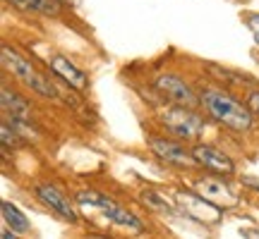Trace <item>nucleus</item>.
Masks as SVG:
<instances>
[{
    "mask_svg": "<svg viewBox=\"0 0 259 239\" xmlns=\"http://www.w3.org/2000/svg\"><path fill=\"white\" fill-rule=\"evenodd\" d=\"M147 146L158 160H163L170 167H178V170H192V167H197V160L192 156V146L187 148L185 144H180V139L176 141V137L170 139V137L151 134V137H147Z\"/></svg>",
    "mask_w": 259,
    "mask_h": 239,
    "instance_id": "obj_7",
    "label": "nucleus"
},
{
    "mask_svg": "<svg viewBox=\"0 0 259 239\" xmlns=\"http://www.w3.org/2000/svg\"><path fill=\"white\" fill-rule=\"evenodd\" d=\"M48 70L56 74L58 79H63L70 89H74V91H84V89L89 86V77H87V72L79 70L70 57L51 53V55H48Z\"/></svg>",
    "mask_w": 259,
    "mask_h": 239,
    "instance_id": "obj_11",
    "label": "nucleus"
},
{
    "mask_svg": "<svg viewBox=\"0 0 259 239\" xmlns=\"http://www.w3.org/2000/svg\"><path fill=\"white\" fill-rule=\"evenodd\" d=\"M154 89L161 93V98L170 105H185V108H202V96L187 82L185 77L176 72H163L154 79Z\"/></svg>",
    "mask_w": 259,
    "mask_h": 239,
    "instance_id": "obj_5",
    "label": "nucleus"
},
{
    "mask_svg": "<svg viewBox=\"0 0 259 239\" xmlns=\"http://www.w3.org/2000/svg\"><path fill=\"white\" fill-rule=\"evenodd\" d=\"M199 96H202V108L216 125L231 129L235 134H247L254 129V122H257L254 112L247 105V101L242 103L235 93L226 91L221 86H204Z\"/></svg>",
    "mask_w": 259,
    "mask_h": 239,
    "instance_id": "obj_1",
    "label": "nucleus"
},
{
    "mask_svg": "<svg viewBox=\"0 0 259 239\" xmlns=\"http://www.w3.org/2000/svg\"><path fill=\"white\" fill-rule=\"evenodd\" d=\"M142 201H144V206L154 208V211H161V213H173L176 211L173 203L166 201V199H163L158 192H154V189H144V192H142Z\"/></svg>",
    "mask_w": 259,
    "mask_h": 239,
    "instance_id": "obj_15",
    "label": "nucleus"
},
{
    "mask_svg": "<svg viewBox=\"0 0 259 239\" xmlns=\"http://www.w3.org/2000/svg\"><path fill=\"white\" fill-rule=\"evenodd\" d=\"M34 196H36V201L41 203V206H46L51 213H56L58 218H63V220H67V222L79 220V213L74 208L77 201H72V199H70L60 187H56V184L38 182L36 187H34Z\"/></svg>",
    "mask_w": 259,
    "mask_h": 239,
    "instance_id": "obj_9",
    "label": "nucleus"
},
{
    "mask_svg": "<svg viewBox=\"0 0 259 239\" xmlns=\"http://www.w3.org/2000/svg\"><path fill=\"white\" fill-rule=\"evenodd\" d=\"M0 55H3V67L8 70L17 82H22L27 89H31V91H36L38 96H44V98H56L58 91L56 86L51 84V79H46L44 74L38 72L34 65L29 63L27 57H22L15 50V48L10 46H3V50H0Z\"/></svg>",
    "mask_w": 259,
    "mask_h": 239,
    "instance_id": "obj_4",
    "label": "nucleus"
},
{
    "mask_svg": "<svg viewBox=\"0 0 259 239\" xmlns=\"http://www.w3.org/2000/svg\"><path fill=\"white\" fill-rule=\"evenodd\" d=\"M10 5H15L17 10H24V12H34V15H46V17H56L58 12L63 10V3L60 0H5Z\"/></svg>",
    "mask_w": 259,
    "mask_h": 239,
    "instance_id": "obj_13",
    "label": "nucleus"
},
{
    "mask_svg": "<svg viewBox=\"0 0 259 239\" xmlns=\"http://www.w3.org/2000/svg\"><path fill=\"white\" fill-rule=\"evenodd\" d=\"M74 201L79 206H87V208H94L99 211L108 222H113L115 227L127 232H144V222L139 220L137 215L127 208H122L120 203H115L111 196H106L101 192H94V189H82V192L74 194Z\"/></svg>",
    "mask_w": 259,
    "mask_h": 239,
    "instance_id": "obj_3",
    "label": "nucleus"
},
{
    "mask_svg": "<svg viewBox=\"0 0 259 239\" xmlns=\"http://www.w3.org/2000/svg\"><path fill=\"white\" fill-rule=\"evenodd\" d=\"M173 201H176V206L180 208V213H183L185 218L199 222V225H216L223 215V208L219 203L204 199L202 194L194 192V189H185V192L180 189Z\"/></svg>",
    "mask_w": 259,
    "mask_h": 239,
    "instance_id": "obj_6",
    "label": "nucleus"
},
{
    "mask_svg": "<svg viewBox=\"0 0 259 239\" xmlns=\"http://www.w3.org/2000/svg\"><path fill=\"white\" fill-rule=\"evenodd\" d=\"M245 24H247V29H250L254 43L259 46V12H247V15H245Z\"/></svg>",
    "mask_w": 259,
    "mask_h": 239,
    "instance_id": "obj_16",
    "label": "nucleus"
},
{
    "mask_svg": "<svg viewBox=\"0 0 259 239\" xmlns=\"http://www.w3.org/2000/svg\"><path fill=\"white\" fill-rule=\"evenodd\" d=\"M0 213H3V222H5V225H10V227L17 232V234H27V232H31V225H29L27 215L19 211L12 201L3 199V201H0Z\"/></svg>",
    "mask_w": 259,
    "mask_h": 239,
    "instance_id": "obj_12",
    "label": "nucleus"
},
{
    "mask_svg": "<svg viewBox=\"0 0 259 239\" xmlns=\"http://www.w3.org/2000/svg\"><path fill=\"white\" fill-rule=\"evenodd\" d=\"M3 110L10 112L12 117H17V119H27L31 108H29V103L19 93L10 91L8 86H3Z\"/></svg>",
    "mask_w": 259,
    "mask_h": 239,
    "instance_id": "obj_14",
    "label": "nucleus"
},
{
    "mask_svg": "<svg viewBox=\"0 0 259 239\" xmlns=\"http://www.w3.org/2000/svg\"><path fill=\"white\" fill-rule=\"evenodd\" d=\"M245 101H247V105L252 108V112H254V117L259 119V89H252V91H247V96H245Z\"/></svg>",
    "mask_w": 259,
    "mask_h": 239,
    "instance_id": "obj_17",
    "label": "nucleus"
},
{
    "mask_svg": "<svg viewBox=\"0 0 259 239\" xmlns=\"http://www.w3.org/2000/svg\"><path fill=\"white\" fill-rule=\"evenodd\" d=\"M199 108H185V105H170L161 112V127L166 129L170 137L180 141H202L206 134L209 119L199 115Z\"/></svg>",
    "mask_w": 259,
    "mask_h": 239,
    "instance_id": "obj_2",
    "label": "nucleus"
},
{
    "mask_svg": "<svg viewBox=\"0 0 259 239\" xmlns=\"http://www.w3.org/2000/svg\"><path fill=\"white\" fill-rule=\"evenodd\" d=\"M192 156H194V160H197V167H202L206 172H219V175H228V177L235 172V160L216 146L194 141Z\"/></svg>",
    "mask_w": 259,
    "mask_h": 239,
    "instance_id": "obj_10",
    "label": "nucleus"
},
{
    "mask_svg": "<svg viewBox=\"0 0 259 239\" xmlns=\"http://www.w3.org/2000/svg\"><path fill=\"white\" fill-rule=\"evenodd\" d=\"M228 175H219V172H206V175H199L192 182V189L199 192L204 199L219 203L221 208H233L238 206V194L231 187V182L226 180Z\"/></svg>",
    "mask_w": 259,
    "mask_h": 239,
    "instance_id": "obj_8",
    "label": "nucleus"
}]
</instances>
